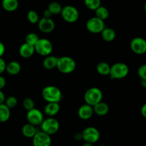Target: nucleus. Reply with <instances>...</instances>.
Masks as SVG:
<instances>
[{"mask_svg":"<svg viewBox=\"0 0 146 146\" xmlns=\"http://www.w3.org/2000/svg\"><path fill=\"white\" fill-rule=\"evenodd\" d=\"M42 98L47 103H58L62 99L61 91L54 86H47L44 87L41 92Z\"/></svg>","mask_w":146,"mask_h":146,"instance_id":"1","label":"nucleus"},{"mask_svg":"<svg viewBox=\"0 0 146 146\" xmlns=\"http://www.w3.org/2000/svg\"><path fill=\"white\" fill-rule=\"evenodd\" d=\"M76 67V63L75 60L70 56H64L58 58L56 68L61 73L64 74H68L74 72Z\"/></svg>","mask_w":146,"mask_h":146,"instance_id":"2","label":"nucleus"},{"mask_svg":"<svg viewBox=\"0 0 146 146\" xmlns=\"http://www.w3.org/2000/svg\"><path fill=\"white\" fill-rule=\"evenodd\" d=\"M103 99V92L100 88L91 87L86 91L84 94V101L86 104L94 107Z\"/></svg>","mask_w":146,"mask_h":146,"instance_id":"3","label":"nucleus"},{"mask_svg":"<svg viewBox=\"0 0 146 146\" xmlns=\"http://www.w3.org/2000/svg\"><path fill=\"white\" fill-rule=\"evenodd\" d=\"M129 74V67L123 62H118L111 66L110 77L112 79H122Z\"/></svg>","mask_w":146,"mask_h":146,"instance_id":"4","label":"nucleus"},{"mask_svg":"<svg viewBox=\"0 0 146 146\" xmlns=\"http://www.w3.org/2000/svg\"><path fill=\"white\" fill-rule=\"evenodd\" d=\"M59 122L54 117H49L44 119L41 124V131L49 135L56 133L59 130Z\"/></svg>","mask_w":146,"mask_h":146,"instance_id":"5","label":"nucleus"},{"mask_svg":"<svg viewBox=\"0 0 146 146\" xmlns=\"http://www.w3.org/2000/svg\"><path fill=\"white\" fill-rule=\"evenodd\" d=\"M61 14L63 19L69 24L75 23L79 19V11L72 5H66L63 7Z\"/></svg>","mask_w":146,"mask_h":146,"instance_id":"6","label":"nucleus"},{"mask_svg":"<svg viewBox=\"0 0 146 146\" xmlns=\"http://www.w3.org/2000/svg\"><path fill=\"white\" fill-rule=\"evenodd\" d=\"M35 52L42 56H48L52 53L53 44L47 38H39L34 45Z\"/></svg>","mask_w":146,"mask_h":146,"instance_id":"7","label":"nucleus"},{"mask_svg":"<svg viewBox=\"0 0 146 146\" xmlns=\"http://www.w3.org/2000/svg\"><path fill=\"white\" fill-rule=\"evenodd\" d=\"M86 27L87 30L92 34H99L106 27L104 21L97 18L96 17H93L88 19L86 21Z\"/></svg>","mask_w":146,"mask_h":146,"instance_id":"8","label":"nucleus"},{"mask_svg":"<svg viewBox=\"0 0 146 146\" xmlns=\"http://www.w3.org/2000/svg\"><path fill=\"white\" fill-rule=\"evenodd\" d=\"M82 138L85 142L94 144L98 142L101 137L99 131L94 127H87L81 133Z\"/></svg>","mask_w":146,"mask_h":146,"instance_id":"9","label":"nucleus"},{"mask_svg":"<svg viewBox=\"0 0 146 146\" xmlns=\"http://www.w3.org/2000/svg\"><path fill=\"white\" fill-rule=\"evenodd\" d=\"M131 51L138 55L146 53V40L143 37H135L130 43Z\"/></svg>","mask_w":146,"mask_h":146,"instance_id":"10","label":"nucleus"},{"mask_svg":"<svg viewBox=\"0 0 146 146\" xmlns=\"http://www.w3.org/2000/svg\"><path fill=\"white\" fill-rule=\"evenodd\" d=\"M27 119L29 123L37 126L41 125V123L44 121V114L40 110L34 108L30 111H27Z\"/></svg>","mask_w":146,"mask_h":146,"instance_id":"11","label":"nucleus"},{"mask_svg":"<svg viewBox=\"0 0 146 146\" xmlns=\"http://www.w3.org/2000/svg\"><path fill=\"white\" fill-rule=\"evenodd\" d=\"M32 143L34 146H51V135L41 131H38L33 137Z\"/></svg>","mask_w":146,"mask_h":146,"instance_id":"12","label":"nucleus"},{"mask_svg":"<svg viewBox=\"0 0 146 146\" xmlns=\"http://www.w3.org/2000/svg\"><path fill=\"white\" fill-rule=\"evenodd\" d=\"M38 29L43 33L48 34L52 32L55 28V23L52 19H47L42 17L38 22Z\"/></svg>","mask_w":146,"mask_h":146,"instance_id":"13","label":"nucleus"},{"mask_svg":"<svg viewBox=\"0 0 146 146\" xmlns=\"http://www.w3.org/2000/svg\"><path fill=\"white\" fill-rule=\"evenodd\" d=\"M94 108L91 106L85 104L81 106L78 110V115L81 120H89L94 115Z\"/></svg>","mask_w":146,"mask_h":146,"instance_id":"14","label":"nucleus"},{"mask_svg":"<svg viewBox=\"0 0 146 146\" xmlns=\"http://www.w3.org/2000/svg\"><path fill=\"white\" fill-rule=\"evenodd\" d=\"M19 55L22 58H29L32 56L34 53H35L34 46L29 44H27V43H24L19 47Z\"/></svg>","mask_w":146,"mask_h":146,"instance_id":"15","label":"nucleus"},{"mask_svg":"<svg viewBox=\"0 0 146 146\" xmlns=\"http://www.w3.org/2000/svg\"><path fill=\"white\" fill-rule=\"evenodd\" d=\"M60 105L58 103H47L44 107V113L49 117H54L58 113Z\"/></svg>","mask_w":146,"mask_h":146,"instance_id":"16","label":"nucleus"},{"mask_svg":"<svg viewBox=\"0 0 146 146\" xmlns=\"http://www.w3.org/2000/svg\"><path fill=\"white\" fill-rule=\"evenodd\" d=\"M21 70V64L16 61H12L7 64L6 71L7 74L11 76H16L20 73Z\"/></svg>","mask_w":146,"mask_h":146,"instance_id":"17","label":"nucleus"},{"mask_svg":"<svg viewBox=\"0 0 146 146\" xmlns=\"http://www.w3.org/2000/svg\"><path fill=\"white\" fill-rule=\"evenodd\" d=\"M38 131H37L36 129V126H34L29 123L24 124L21 128V133L23 135L27 138H33V137Z\"/></svg>","mask_w":146,"mask_h":146,"instance_id":"18","label":"nucleus"},{"mask_svg":"<svg viewBox=\"0 0 146 146\" xmlns=\"http://www.w3.org/2000/svg\"><path fill=\"white\" fill-rule=\"evenodd\" d=\"M93 108H94V113L99 116H104V115H107L109 111V106L108 104L105 102H102V101L94 106Z\"/></svg>","mask_w":146,"mask_h":146,"instance_id":"19","label":"nucleus"},{"mask_svg":"<svg viewBox=\"0 0 146 146\" xmlns=\"http://www.w3.org/2000/svg\"><path fill=\"white\" fill-rule=\"evenodd\" d=\"M58 58L54 56H46L43 61V66L46 70H52L56 68Z\"/></svg>","mask_w":146,"mask_h":146,"instance_id":"20","label":"nucleus"},{"mask_svg":"<svg viewBox=\"0 0 146 146\" xmlns=\"http://www.w3.org/2000/svg\"><path fill=\"white\" fill-rule=\"evenodd\" d=\"M2 8L8 12H13L19 7L18 0H2L1 1Z\"/></svg>","mask_w":146,"mask_h":146,"instance_id":"21","label":"nucleus"},{"mask_svg":"<svg viewBox=\"0 0 146 146\" xmlns=\"http://www.w3.org/2000/svg\"><path fill=\"white\" fill-rule=\"evenodd\" d=\"M101 34L102 38L106 42H111L116 37L115 31L113 29L109 28V27H105L104 29L101 31Z\"/></svg>","mask_w":146,"mask_h":146,"instance_id":"22","label":"nucleus"},{"mask_svg":"<svg viewBox=\"0 0 146 146\" xmlns=\"http://www.w3.org/2000/svg\"><path fill=\"white\" fill-rule=\"evenodd\" d=\"M96 71L99 75L104 76H109L110 71H111V66L105 61H101L99 62L96 66Z\"/></svg>","mask_w":146,"mask_h":146,"instance_id":"23","label":"nucleus"},{"mask_svg":"<svg viewBox=\"0 0 146 146\" xmlns=\"http://www.w3.org/2000/svg\"><path fill=\"white\" fill-rule=\"evenodd\" d=\"M11 116V109L4 104H0V123H5Z\"/></svg>","mask_w":146,"mask_h":146,"instance_id":"24","label":"nucleus"},{"mask_svg":"<svg viewBox=\"0 0 146 146\" xmlns=\"http://www.w3.org/2000/svg\"><path fill=\"white\" fill-rule=\"evenodd\" d=\"M95 17L103 20V21H105L109 17V11H108V9L106 7L101 5L95 10Z\"/></svg>","mask_w":146,"mask_h":146,"instance_id":"25","label":"nucleus"},{"mask_svg":"<svg viewBox=\"0 0 146 146\" xmlns=\"http://www.w3.org/2000/svg\"><path fill=\"white\" fill-rule=\"evenodd\" d=\"M62 8L63 7H61V4L57 1H52L48 6V9L49 10L52 15H58L61 14Z\"/></svg>","mask_w":146,"mask_h":146,"instance_id":"26","label":"nucleus"},{"mask_svg":"<svg viewBox=\"0 0 146 146\" xmlns=\"http://www.w3.org/2000/svg\"><path fill=\"white\" fill-rule=\"evenodd\" d=\"M39 37L37 35L36 33L34 32H31L29 33L28 34H27V36H25V43L27 44H30L31 46L35 45L37 43V41L39 39Z\"/></svg>","mask_w":146,"mask_h":146,"instance_id":"27","label":"nucleus"},{"mask_svg":"<svg viewBox=\"0 0 146 146\" xmlns=\"http://www.w3.org/2000/svg\"><path fill=\"white\" fill-rule=\"evenodd\" d=\"M84 4L88 9L95 11L101 5V0H84Z\"/></svg>","mask_w":146,"mask_h":146,"instance_id":"28","label":"nucleus"},{"mask_svg":"<svg viewBox=\"0 0 146 146\" xmlns=\"http://www.w3.org/2000/svg\"><path fill=\"white\" fill-rule=\"evenodd\" d=\"M27 19L29 21L31 24H38V21H39L40 18L38 16V13L34 10H30L29 12L27 13Z\"/></svg>","mask_w":146,"mask_h":146,"instance_id":"29","label":"nucleus"},{"mask_svg":"<svg viewBox=\"0 0 146 146\" xmlns=\"http://www.w3.org/2000/svg\"><path fill=\"white\" fill-rule=\"evenodd\" d=\"M4 104L8 107L9 109L15 108L18 104V100L15 96H10L6 98L5 101H4Z\"/></svg>","mask_w":146,"mask_h":146,"instance_id":"30","label":"nucleus"},{"mask_svg":"<svg viewBox=\"0 0 146 146\" xmlns=\"http://www.w3.org/2000/svg\"><path fill=\"white\" fill-rule=\"evenodd\" d=\"M23 107L24 109L29 111L35 108V103H34V100L31 99V98H26L23 101Z\"/></svg>","mask_w":146,"mask_h":146,"instance_id":"31","label":"nucleus"},{"mask_svg":"<svg viewBox=\"0 0 146 146\" xmlns=\"http://www.w3.org/2000/svg\"><path fill=\"white\" fill-rule=\"evenodd\" d=\"M138 75L141 79L146 78V64L141 65L138 69Z\"/></svg>","mask_w":146,"mask_h":146,"instance_id":"32","label":"nucleus"},{"mask_svg":"<svg viewBox=\"0 0 146 146\" xmlns=\"http://www.w3.org/2000/svg\"><path fill=\"white\" fill-rule=\"evenodd\" d=\"M6 66L7 63L5 62V61L3 59L2 57L0 58V75H1L6 71Z\"/></svg>","mask_w":146,"mask_h":146,"instance_id":"33","label":"nucleus"},{"mask_svg":"<svg viewBox=\"0 0 146 146\" xmlns=\"http://www.w3.org/2000/svg\"><path fill=\"white\" fill-rule=\"evenodd\" d=\"M6 84H7V81H6L5 78L0 75V90H2L6 86Z\"/></svg>","mask_w":146,"mask_h":146,"instance_id":"34","label":"nucleus"},{"mask_svg":"<svg viewBox=\"0 0 146 146\" xmlns=\"http://www.w3.org/2000/svg\"><path fill=\"white\" fill-rule=\"evenodd\" d=\"M5 53V46L1 41H0V58L3 56Z\"/></svg>","mask_w":146,"mask_h":146,"instance_id":"35","label":"nucleus"},{"mask_svg":"<svg viewBox=\"0 0 146 146\" xmlns=\"http://www.w3.org/2000/svg\"><path fill=\"white\" fill-rule=\"evenodd\" d=\"M43 15H44V17H44V18L51 19L52 14H51V13L50 12L49 10H48V9H46V10H44V13H43Z\"/></svg>","mask_w":146,"mask_h":146,"instance_id":"36","label":"nucleus"},{"mask_svg":"<svg viewBox=\"0 0 146 146\" xmlns=\"http://www.w3.org/2000/svg\"><path fill=\"white\" fill-rule=\"evenodd\" d=\"M6 96L4 93L1 90H0V104H4V101H5Z\"/></svg>","mask_w":146,"mask_h":146,"instance_id":"37","label":"nucleus"},{"mask_svg":"<svg viewBox=\"0 0 146 146\" xmlns=\"http://www.w3.org/2000/svg\"><path fill=\"white\" fill-rule=\"evenodd\" d=\"M141 115H143V117L146 118V103L144 104L141 107Z\"/></svg>","mask_w":146,"mask_h":146,"instance_id":"38","label":"nucleus"},{"mask_svg":"<svg viewBox=\"0 0 146 146\" xmlns=\"http://www.w3.org/2000/svg\"><path fill=\"white\" fill-rule=\"evenodd\" d=\"M74 138H75L76 141H81V140H83L82 138V134L81 133H76L74 136Z\"/></svg>","mask_w":146,"mask_h":146,"instance_id":"39","label":"nucleus"},{"mask_svg":"<svg viewBox=\"0 0 146 146\" xmlns=\"http://www.w3.org/2000/svg\"><path fill=\"white\" fill-rule=\"evenodd\" d=\"M141 84L143 88H146V78H145V79L141 80Z\"/></svg>","mask_w":146,"mask_h":146,"instance_id":"40","label":"nucleus"},{"mask_svg":"<svg viewBox=\"0 0 146 146\" xmlns=\"http://www.w3.org/2000/svg\"><path fill=\"white\" fill-rule=\"evenodd\" d=\"M82 146H94V144H91L90 143L85 142L84 144H83Z\"/></svg>","mask_w":146,"mask_h":146,"instance_id":"41","label":"nucleus"},{"mask_svg":"<svg viewBox=\"0 0 146 146\" xmlns=\"http://www.w3.org/2000/svg\"><path fill=\"white\" fill-rule=\"evenodd\" d=\"M144 10H145V11L146 13V2L145 3V4H144Z\"/></svg>","mask_w":146,"mask_h":146,"instance_id":"42","label":"nucleus"},{"mask_svg":"<svg viewBox=\"0 0 146 146\" xmlns=\"http://www.w3.org/2000/svg\"><path fill=\"white\" fill-rule=\"evenodd\" d=\"M98 146H106L105 145H99Z\"/></svg>","mask_w":146,"mask_h":146,"instance_id":"43","label":"nucleus"},{"mask_svg":"<svg viewBox=\"0 0 146 146\" xmlns=\"http://www.w3.org/2000/svg\"><path fill=\"white\" fill-rule=\"evenodd\" d=\"M73 146H77V145H73Z\"/></svg>","mask_w":146,"mask_h":146,"instance_id":"44","label":"nucleus"}]
</instances>
